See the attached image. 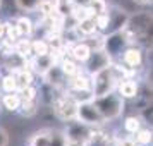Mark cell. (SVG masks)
Here are the masks:
<instances>
[{"label": "cell", "mask_w": 153, "mask_h": 146, "mask_svg": "<svg viewBox=\"0 0 153 146\" xmlns=\"http://www.w3.org/2000/svg\"><path fill=\"white\" fill-rule=\"evenodd\" d=\"M120 77H122L120 65H114V64L95 72L91 76V95H93V98L115 91V86H117Z\"/></svg>", "instance_id": "obj_1"}, {"label": "cell", "mask_w": 153, "mask_h": 146, "mask_svg": "<svg viewBox=\"0 0 153 146\" xmlns=\"http://www.w3.org/2000/svg\"><path fill=\"white\" fill-rule=\"evenodd\" d=\"M93 105L97 107V110L100 112V115L103 117L105 122L108 120H115L122 115L126 107V100L119 96L117 91H110L107 95H102V96H95L91 98Z\"/></svg>", "instance_id": "obj_2"}, {"label": "cell", "mask_w": 153, "mask_h": 146, "mask_svg": "<svg viewBox=\"0 0 153 146\" xmlns=\"http://www.w3.org/2000/svg\"><path fill=\"white\" fill-rule=\"evenodd\" d=\"M76 120H79L81 124L88 125V127H100L105 124L103 117L100 115V112L97 110V107L93 105L91 100L79 102L76 105Z\"/></svg>", "instance_id": "obj_3"}, {"label": "cell", "mask_w": 153, "mask_h": 146, "mask_svg": "<svg viewBox=\"0 0 153 146\" xmlns=\"http://www.w3.org/2000/svg\"><path fill=\"white\" fill-rule=\"evenodd\" d=\"M76 102L65 95V96H55L53 102L50 103L52 107V112L59 120H64V122H69V120H74L76 119Z\"/></svg>", "instance_id": "obj_4"}, {"label": "cell", "mask_w": 153, "mask_h": 146, "mask_svg": "<svg viewBox=\"0 0 153 146\" xmlns=\"http://www.w3.org/2000/svg\"><path fill=\"white\" fill-rule=\"evenodd\" d=\"M129 45V40L126 36L124 29L122 31H115V33H108V35H103V43H102V48L114 59L120 57L122 50Z\"/></svg>", "instance_id": "obj_5"}, {"label": "cell", "mask_w": 153, "mask_h": 146, "mask_svg": "<svg viewBox=\"0 0 153 146\" xmlns=\"http://www.w3.org/2000/svg\"><path fill=\"white\" fill-rule=\"evenodd\" d=\"M112 64V57L105 52L103 48H91V53L88 57V60L84 62V72L93 76L95 72L108 67Z\"/></svg>", "instance_id": "obj_6"}, {"label": "cell", "mask_w": 153, "mask_h": 146, "mask_svg": "<svg viewBox=\"0 0 153 146\" xmlns=\"http://www.w3.org/2000/svg\"><path fill=\"white\" fill-rule=\"evenodd\" d=\"M119 59H120V64L124 67L136 72V69H139L143 65V62H145V52H143V48L139 45H127L122 50Z\"/></svg>", "instance_id": "obj_7"}, {"label": "cell", "mask_w": 153, "mask_h": 146, "mask_svg": "<svg viewBox=\"0 0 153 146\" xmlns=\"http://www.w3.org/2000/svg\"><path fill=\"white\" fill-rule=\"evenodd\" d=\"M107 14H108V26L105 29L103 35L108 33H115V31H122L127 24L129 14L126 12L124 9L120 7H107Z\"/></svg>", "instance_id": "obj_8"}, {"label": "cell", "mask_w": 153, "mask_h": 146, "mask_svg": "<svg viewBox=\"0 0 153 146\" xmlns=\"http://www.w3.org/2000/svg\"><path fill=\"white\" fill-rule=\"evenodd\" d=\"M115 91L122 100H136L139 96V84L132 77H120L115 86Z\"/></svg>", "instance_id": "obj_9"}, {"label": "cell", "mask_w": 153, "mask_h": 146, "mask_svg": "<svg viewBox=\"0 0 153 146\" xmlns=\"http://www.w3.org/2000/svg\"><path fill=\"white\" fill-rule=\"evenodd\" d=\"M65 86L71 91H91V76L81 69L77 74L67 77Z\"/></svg>", "instance_id": "obj_10"}, {"label": "cell", "mask_w": 153, "mask_h": 146, "mask_svg": "<svg viewBox=\"0 0 153 146\" xmlns=\"http://www.w3.org/2000/svg\"><path fill=\"white\" fill-rule=\"evenodd\" d=\"M43 83L50 84L52 88H55V90H60V88H64L65 86V83H67V77L64 76V72L60 70V67H59V64H53L52 67H50L45 74H43Z\"/></svg>", "instance_id": "obj_11"}, {"label": "cell", "mask_w": 153, "mask_h": 146, "mask_svg": "<svg viewBox=\"0 0 153 146\" xmlns=\"http://www.w3.org/2000/svg\"><path fill=\"white\" fill-rule=\"evenodd\" d=\"M16 79V90L21 91L24 88H28L31 84H35V72L28 67H21V69H16L10 72Z\"/></svg>", "instance_id": "obj_12"}, {"label": "cell", "mask_w": 153, "mask_h": 146, "mask_svg": "<svg viewBox=\"0 0 153 146\" xmlns=\"http://www.w3.org/2000/svg\"><path fill=\"white\" fill-rule=\"evenodd\" d=\"M91 53V47L88 42H74L69 47V57L72 60H76L77 64H84L88 60V57Z\"/></svg>", "instance_id": "obj_13"}, {"label": "cell", "mask_w": 153, "mask_h": 146, "mask_svg": "<svg viewBox=\"0 0 153 146\" xmlns=\"http://www.w3.org/2000/svg\"><path fill=\"white\" fill-rule=\"evenodd\" d=\"M14 24L21 38H31L33 33H35V22L31 21V17H28V16H19L14 21Z\"/></svg>", "instance_id": "obj_14"}, {"label": "cell", "mask_w": 153, "mask_h": 146, "mask_svg": "<svg viewBox=\"0 0 153 146\" xmlns=\"http://www.w3.org/2000/svg\"><path fill=\"white\" fill-rule=\"evenodd\" d=\"M0 105H2V108H5L10 113L19 112V108H21V98L17 95V91H14V93H4L0 96Z\"/></svg>", "instance_id": "obj_15"}, {"label": "cell", "mask_w": 153, "mask_h": 146, "mask_svg": "<svg viewBox=\"0 0 153 146\" xmlns=\"http://www.w3.org/2000/svg\"><path fill=\"white\" fill-rule=\"evenodd\" d=\"M59 67H60V70L64 72V76L65 77H71L74 76V74H77L79 70H81V67H79V64L76 62V60H72L69 55L65 57L64 55L60 60H59Z\"/></svg>", "instance_id": "obj_16"}, {"label": "cell", "mask_w": 153, "mask_h": 146, "mask_svg": "<svg viewBox=\"0 0 153 146\" xmlns=\"http://www.w3.org/2000/svg\"><path fill=\"white\" fill-rule=\"evenodd\" d=\"M12 50H14V53L17 57H21V59H29V57L33 55L31 53V40L29 38H19L17 42L12 45Z\"/></svg>", "instance_id": "obj_17"}, {"label": "cell", "mask_w": 153, "mask_h": 146, "mask_svg": "<svg viewBox=\"0 0 153 146\" xmlns=\"http://www.w3.org/2000/svg\"><path fill=\"white\" fill-rule=\"evenodd\" d=\"M132 139L138 146H148L152 145V129L148 127H139L138 131L132 134Z\"/></svg>", "instance_id": "obj_18"}, {"label": "cell", "mask_w": 153, "mask_h": 146, "mask_svg": "<svg viewBox=\"0 0 153 146\" xmlns=\"http://www.w3.org/2000/svg\"><path fill=\"white\" fill-rule=\"evenodd\" d=\"M122 127H124V131L127 132V134L132 136L139 127H143V120L139 119V115H127V117L124 119V122H122Z\"/></svg>", "instance_id": "obj_19"}, {"label": "cell", "mask_w": 153, "mask_h": 146, "mask_svg": "<svg viewBox=\"0 0 153 146\" xmlns=\"http://www.w3.org/2000/svg\"><path fill=\"white\" fill-rule=\"evenodd\" d=\"M50 139V129H40L33 134V138L29 141V146H48Z\"/></svg>", "instance_id": "obj_20"}, {"label": "cell", "mask_w": 153, "mask_h": 146, "mask_svg": "<svg viewBox=\"0 0 153 146\" xmlns=\"http://www.w3.org/2000/svg\"><path fill=\"white\" fill-rule=\"evenodd\" d=\"M31 53H33V55H45V53H50L48 42H47L45 38L33 40V42H31ZM33 55H31V57H33Z\"/></svg>", "instance_id": "obj_21"}, {"label": "cell", "mask_w": 153, "mask_h": 146, "mask_svg": "<svg viewBox=\"0 0 153 146\" xmlns=\"http://www.w3.org/2000/svg\"><path fill=\"white\" fill-rule=\"evenodd\" d=\"M0 91L2 93H14V91H17L16 90V79L10 72H7V74H4L0 77Z\"/></svg>", "instance_id": "obj_22"}, {"label": "cell", "mask_w": 153, "mask_h": 146, "mask_svg": "<svg viewBox=\"0 0 153 146\" xmlns=\"http://www.w3.org/2000/svg\"><path fill=\"white\" fill-rule=\"evenodd\" d=\"M43 0H14L16 7L22 12H35Z\"/></svg>", "instance_id": "obj_23"}, {"label": "cell", "mask_w": 153, "mask_h": 146, "mask_svg": "<svg viewBox=\"0 0 153 146\" xmlns=\"http://www.w3.org/2000/svg\"><path fill=\"white\" fill-rule=\"evenodd\" d=\"M107 7H108V4H107L105 0H90V2H88V5H86V9L90 10L91 17H95V16L105 12Z\"/></svg>", "instance_id": "obj_24"}, {"label": "cell", "mask_w": 153, "mask_h": 146, "mask_svg": "<svg viewBox=\"0 0 153 146\" xmlns=\"http://www.w3.org/2000/svg\"><path fill=\"white\" fill-rule=\"evenodd\" d=\"M48 146H67V138H65V134H64V131L50 129Z\"/></svg>", "instance_id": "obj_25"}, {"label": "cell", "mask_w": 153, "mask_h": 146, "mask_svg": "<svg viewBox=\"0 0 153 146\" xmlns=\"http://www.w3.org/2000/svg\"><path fill=\"white\" fill-rule=\"evenodd\" d=\"M17 95L21 98V102H35V100H38V88L35 84H31L28 88L17 91Z\"/></svg>", "instance_id": "obj_26"}, {"label": "cell", "mask_w": 153, "mask_h": 146, "mask_svg": "<svg viewBox=\"0 0 153 146\" xmlns=\"http://www.w3.org/2000/svg\"><path fill=\"white\" fill-rule=\"evenodd\" d=\"M4 22H5V35H4V38L14 45V43L21 38L19 33H17V29H16V24H12L10 21H4Z\"/></svg>", "instance_id": "obj_27"}, {"label": "cell", "mask_w": 153, "mask_h": 146, "mask_svg": "<svg viewBox=\"0 0 153 146\" xmlns=\"http://www.w3.org/2000/svg\"><path fill=\"white\" fill-rule=\"evenodd\" d=\"M93 19H95V24H97L98 31L105 33V29H107V26H108V14H107V10H105V12H102V14L95 16Z\"/></svg>", "instance_id": "obj_28"}, {"label": "cell", "mask_w": 153, "mask_h": 146, "mask_svg": "<svg viewBox=\"0 0 153 146\" xmlns=\"http://www.w3.org/2000/svg\"><path fill=\"white\" fill-rule=\"evenodd\" d=\"M0 146H9V134L4 127H0Z\"/></svg>", "instance_id": "obj_29"}, {"label": "cell", "mask_w": 153, "mask_h": 146, "mask_svg": "<svg viewBox=\"0 0 153 146\" xmlns=\"http://www.w3.org/2000/svg\"><path fill=\"white\" fill-rule=\"evenodd\" d=\"M4 35H5V22L0 19V40L4 38Z\"/></svg>", "instance_id": "obj_30"}, {"label": "cell", "mask_w": 153, "mask_h": 146, "mask_svg": "<svg viewBox=\"0 0 153 146\" xmlns=\"http://www.w3.org/2000/svg\"><path fill=\"white\" fill-rule=\"evenodd\" d=\"M134 4H138V5H150L152 4V0H132Z\"/></svg>", "instance_id": "obj_31"}, {"label": "cell", "mask_w": 153, "mask_h": 146, "mask_svg": "<svg viewBox=\"0 0 153 146\" xmlns=\"http://www.w3.org/2000/svg\"><path fill=\"white\" fill-rule=\"evenodd\" d=\"M72 2H74L76 5H88V2H90V0H72Z\"/></svg>", "instance_id": "obj_32"}, {"label": "cell", "mask_w": 153, "mask_h": 146, "mask_svg": "<svg viewBox=\"0 0 153 146\" xmlns=\"http://www.w3.org/2000/svg\"><path fill=\"white\" fill-rule=\"evenodd\" d=\"M0 48H2V40H0Z\"/></svg>", "instance_id": "obj_33"}, {"label": "cell", "mask_w": 153, "mask_h": 146, "mask_svg": "<svg viewBox=\"0 0 153 146\" xmlns=\"http://www.w3.org/2000/svg\"><path fill=\"white\" fill-rule=\"evenodd\" d=\"M0 7H2V0H0Z\"/></svg>", "instance_id": "obj_34"}]
</instances>
